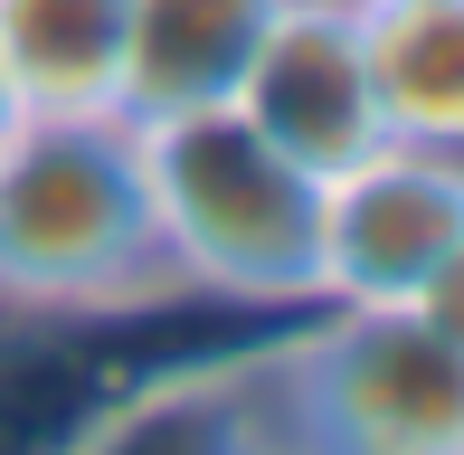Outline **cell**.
I'll list each match as a JSON object with an SVG mask.
<instances>
[{"label":"cell","mask_w":464,"mask_h":455,"mask_svg":"<svg viewBox=\"0 0 464 455\" xmlns=\"http://www.w3.org/2000/svg\"><path fill=\"white\" fill-rule=\"evenodd\" d=\"M133 0H0V95L19 114H123Z\"/></svg>","instance_id":"9c48e42d"},{"label":"cell","mask_w":464,"mask_h":455,"mask_svg":"<svg viewBox=\"0 0 464 455\" xmlns=\"http://www.w3.org/2000/svg\"><path fill=\"white\" fill-rule=\"evenodd\" d=\"M276 333V323H266ZM266 333L189 361L123 370L57 455H256L266 446Z\"/></svg>","instance_id":"8992f818"},{"label":"cell","mask_w":464,"mask_h":455,"mask_svg":"<svg viewBox=\"0 0 464 455\" xmlns=\"http://www.w3.org/2000/svg\"><path fill=\"white\" fill-rule=\"evenodd\" d=\"M152 228L189 304L294 323L323 304V171L256 133L237 105L133 123Z\"/></svg>","instance_id":"7a4b0ae2"},{"label":"cell","mask_w":464,"mask_h":455,"mask_svg":"<svg viewBox=\"0 0 464 455\" xmlns=\"http://www.w3.org/2000/svg\"><path fill=\"white\" fill-rule=\"evenodd\" d=\"M266 446L464 455V351H446L417 314L313 304L266 333Z\"/></svg>","instance_id":"3957f363"},{"label":"cell","mask_w":464,"mask_h":455,"mask_svg":"<svg viewBox=\"0 0 464 455\" xmlns=\"http://www.w3.org/2000/svg\"><path fill=\"white\" fill-rule=\"evenodd\" d=\"M361 57H370L379 142L464 161V0H370Z\"/></svg>","instance_id":"ba28073f"},{"label":"cell","mask_w":464,"mask_h":455,"mask_svg":"<svg viewBox=\"0 0 464 455\" xmlns=\"http://www.w3.org/2000/svg\"><path fill=\"white\" fill-rule=\"evenodd\" d=\"M398 314H417V323H427V333L446 342V351H464V237L446 247V257H436V276L417 285V295L398 304Z\"/></svg>","instance_id":"30bf717a"},{"label":"cell","mask_w":464,"mask_h":455,"mask_svg":"<svg viewBox=\"0 0 464 455\" xmlns=\"http://www.w3.org/2000/svg\"><path fill=\"white\" fill-rule=\"evenodd\" d=\"M361 10H370V0H361Z\"/></svg>","instance_id":"4fadbf2b"},{"label":"cell","mask_w":464,"mask_h":455,"mask_svg":"<svg viewBox=\"0 0 464 455\" xmlns=\"http://www.w3.org/2000/svg\"><path fill=\"white\" fill-rule=\"evenodd\" d=\"M180 276L152 228L123 114H19L0 133V314L29 323H152Z\"/></svg>","instance_id":"6da1fadb"},{"label":"cell","mask_w":464,"mask_h":455,"mask_svg":"<svg viewBox=\"0 0 464 455\" xmlns=\"http://www.w3.org/2000/svg\"><path fill=\"white\" fill-rule=\"evenodd\" d=\"M256 455H285V446H256Z\"/></svg>","instance_id":"7c38bea8"},{"label":"cell","mask_w":464,"mask_h":455,"mask_svg":"<svg viewBox=\"0 0 464 455\" xmlns=\"http://www.w3.org/2000/svg\"><path fill=\"white\" fill-rule=\"evenodd\" d=\"M276 10L285 0H133V19H123V123L227 105L256 38L276 29Z\"/></svg>","instance_id":"52a82bcc"},{"label":"cell","mask_w":464,"mask_h":455,"mask_svg":"<svg viewBox=\"0 0 464 455\" xmlns=\"http://www.w3.org/2000/svg\"><path fill=\"white\" fill-rule=\"evenodd\" d=\"M0 133H10V95H0Z\"/></svg>","instance_id":"8fae6325"},{"label":"cell","mask_w":464,"mask_h":455,"mask_svg":"<svg viewBox=\"0 0 464 455\" xmlns=\"http://www.w3.org/2000/svg\"><path fill=\"white\" fill-rule=\"evenodd\" d=\"M276 152H294L304 171H342L379 142V105H370V57H361V10L351 0H285L276 29L256 38L237 95Z\"/></svg>","instance_id":"5b68a950"},{"label":"cell","mask_w":464,"mask_h":455,"mask_svg":"<svg viewBox=\"0 0 464 455\" xmlns=\"http://www.w3.org/2000/svg\"><path fill=\"white\" fill-rule=\"evenodd\" d=\"M464 237V161L370 142L323 180V304L398 314Z\"/></svg>","instance_id":"277c9868"}]
</instances>
